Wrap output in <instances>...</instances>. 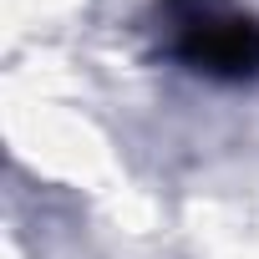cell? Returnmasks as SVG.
<instances>
[{
  "label": "cell",
  "mask_w": 259,
  "mask_h": 259,
  "mask_svg": "<svg viewBox=\"0 0 259 259\" xmlns=\"http://www.w3.org/2000/svg\"><path fill=\"white\" fill-rule=\"evenodd\" d=\"M173 26V56L213 81L259 76V21L229 11L224 0H163Z\"/></svg>",
  "instance_id": "1"
}]
</instances>
